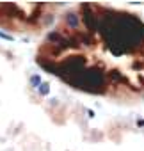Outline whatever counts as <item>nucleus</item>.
Instances as JSON below:
<instances>
[{
	"label": "nucleus",
	"instance_id": "obj_1",
	"mask_svg": "<svg viewBox=\"0 0 144 151\" xmlns=\"http://www.w3.org/2000/svg\"><path fill=\"white\" fill-rule=\"evenodd\" d=\"M36 60L71 89L144 101V20L130 9L69 7L41 41Z\"/></svg>",
	"mask_w": 144,
	"mask_h": 151
}]
</instances>
